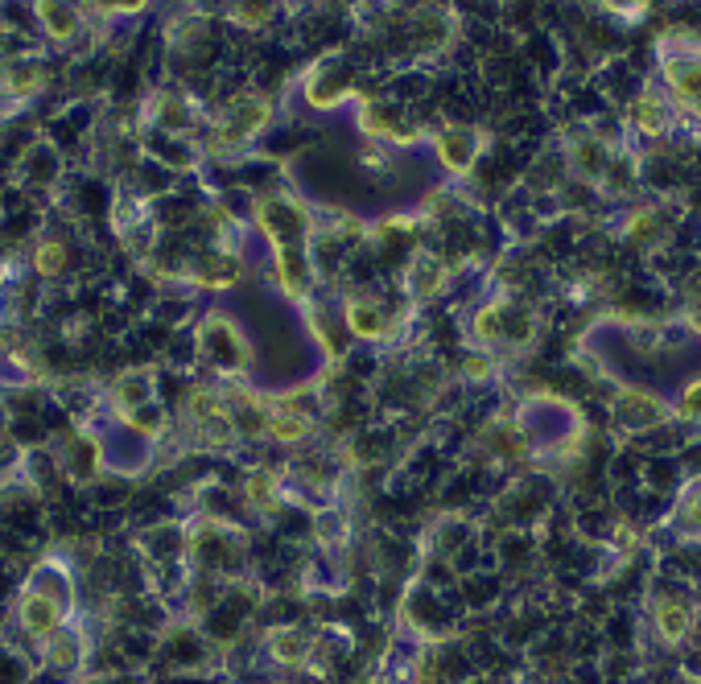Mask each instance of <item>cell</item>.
<instances>
[{
  "label": "cell",
  "instance_id": "14",
  "mask_svg": "<svg viewBox=\"0 0 701 684\" xmlns=\"http://www.w3.org/2000/svg\"><path fill=\"white\" fill-rule=\"evenodd\" d=\"M153 120H157V128H165V132L190 128V99L178 95V91H161V95L153 99Z\"/></svg>",
  "mask_w": 701,
  "mask_h": 684
},
{
  "label": "cell",
  "instance_id": "16",
  "mask_svg": "<svg viewBox=\"0 0 701 684\" xmlns=\"http://www.w3.org/2000/svg\"><path fill=\"white\" fill-rule=\"evenodd\" d=\"M33 268H38V277H46V281L62 277V272L71 268V248H66V239H42V244L33 248Z\"/></svg>",
  "mask_w": 701,
  "mask_h": 684
},
{
  "label": "cell",
  "instance_id": "9",
  "mask_svg": "<svg viewBox=\"0 0 701 684\" xmlns=\"http://www.w3.org/2000/svg\"><path fill=\"white\" fill-rule=\"evenodd\" d=\"M450 264L442 260V256H433V252H417L413 260H409V272H405V285H409V293H417V297H438L446 285H450Z\"/></svg>",
  "mask_w": 701,
  "mask_h": 684
},
{
  "label": "cell",
  "instance_id": "6",
  "mask_svg": "<svg viewBox=\"0 0 701 684\" xmlns=\"http://www.w3.org/2000/svg\"><path fill=\"white\" fill-rule=\"evenodd\" d=\"M615 417L627 429H656L664 425V400L648 388H623L615 400Z\"/></svg>",
  "mask_w": 701,
  "mask_h": 684
},
{
  "label": "cell",
  "instance_id": "10",
  "mask_svg": "<svg viewBox=\"0 0 701 684\" xmlns=\"http://www.w3.org/2000/svg\"><path fill=\"white\" fill-rule=\"evenodd\" d=\"M46 79H50L46 66L33 62V58H17L0 71V87H5V95H38L46 87Z\"/></svg>",
  "mask_w": 701,
  "mask_h": 684
},
{
  "label": "cell",
  "instance_id": "12",
  "mask_svg": "<svg viewBox=\"0 0 701 684\" xmlns=\"http://www.w3.org/2000/svg\"><path fill=\"white\" fill-rule=\"evenodd\" d=\"M656 635H660L664 643H681V639L689 635V606H685L681 598L664 594V598L656 602Z\"/></svg>",
  "mask_w": 701,
  "mask_h": 684
},
{
  "label": "cell",
  "instance_id": "5",
  "mask_svg": "<svg viewBox=\"0 0 701 684\" xmlns=\"http://www.w3.org/2000/svg\"><path fill=\"white\" fill-rule=\"evenodd\" d=\"M203 351L215 363H223L227 371H244L248 367V342H244V334L231 326V322H223V318H211L203 326Z\"/></svg>",
  "mask_w": 701,
  "mask_h": 684
},
{
  "label": "cell",
  "instance_id": "1",
  "mask_svg": "<svg viewBox=\"0 0 701 684\" xmlns=\"http://www.w3.org/2000/svg\"><path fill=\"white\" fill-rule=\"evenodd\" d=\"M264 124H269V99L256 95V91L236 95V99L227 104V112H223L215 136L207 141V153H231V149H240L244 141H252V136H256Z\"/></svg>",
  "mask_w": 701,
  "mask_h": 684
},
{
  "label": "cell",
  "instance_id": "4",
  "mask_svg": "<svg viewBox=\"0 0 701 684\" xmlns=\"http://www.w3.org/2000/svg\"><path fill=\"white\" fill-rule=\"evenodd\" d=\"M623 120L636 128L640 136H664V132H669V124H673V104L660 91H640V95L627 99Z\"/></svg>",
  "mask_w": 701,
  "mask_h": 684
},
{
  "label": "cell",
  "instance_id": "11",
  "mask_svg": "<svg viewBox=\"0 0 701 684\" xmlns=\"http://www.w3.org/2000/svg\"><path fill=\"white\" fill-rule=\"evenodd\" d=\"M570 161H574V169L582 178H603L607 174V165H611V153H607V145L598 141V136H578V141L570 145Z\"/></svg>",
  "mask_w": 701,
  "mask_h": 684
},
{
  "label": "cell",
  "instance_id": "13",
  "mask_svg": "<svg viewBox=\"0 0 701 684\" xmlns=\"http://www.w3.org/2000/svg\"><path fill=\"white\" fill-rule=\"evenodd\" d=\"M33 17L42 21V29L50 33L54 42H71L75 33L83 29L79 9H66V5H33Z\"/></svg>",
  "mask_w": 701,
  "mask_h": 684
},
{
  "label": "cell",
  "instance_id": "15",
  "mask_svg": "<svg viewBox=\"0 0 701 684\" xmlns=\"http://www.w3.org/2000/svg\"><path fill=\"white\" fill-rule=\"evenodd\" d=\"M264 643H269V656L277 664H302L306 660V639L297 627H273L269 635H264Z\"/></svg>",
  "mask_w": 701,
  "mask_h": 684
},
{
  "label": "cell",
  "instance_id": "19",
  "mask_svg": "<svg viewBox=\"0 0 701 684\" xmlns=\"http://www.w3.org/2000/svg\"><path fill=\"white\" fill-rule=\"evenodd\" d=\"M693 417H697V380L685 384V392H681V421H693Z\"/></svg>",
  "mask_w": 701,
  "mask_h": 684
},
{
  "label": "cell",
  "instance_id": "17",
  "mask_svg": "<svg viewBox=\"0 0 701 684\" xmlns=\"http://www.w3.org/2000/svg\"><path fill=\"white\" fill-rule=\"evenodd\" d=\"M660 231H664V223H660V211H656V207L631 211V215H627V227H623V235L631 239V244H652Z\"/></svg>",
  "mask_w": 701,
  "mask_h": 684
},
{
  "label": "cell",
  "instance_id": "20",
  "mask_svg": "<svg viewBox=\"0 0 701 684\" xmlns=\"http://www.w3.org/2000/svg\"><path fill=\"white\" fill-rule=\"evenodd\" d=\"M487 371H491V359H483V355H475V359H466V375H471V380H483Z\"/></svg>",
  "mask_w": 701,
  "mask_h": 684
},
{
  "label": "cell",
  "instance_id": "8",
  "mask_svg": "<svg viewBox=\"0 0 701 684\" xmlns=\"http://www.w3.org/2000/svg\"><path fill=\"white\" fill-rule=\"evenodd\" d=\"M240 277H244V264H240V256H231V252H207L203 260L190 268V281L198 289H215V293L231 289Z\"/></svg>",
  "mask_w": 701,
  "mask_h": 684
},
{
  "label": "cell",
  "instance_id": "2",
  "mask_svg": "<svg viewBox=\"0 0 701 684\" xmlns=\"http://www.w3.org/2000/svg\"><path fill=\"white\" fill-rule=\"evenodd\" d=\"M479 136L471 128L462 124H450L442 132H433V157H438L442 169H450V174H471V169L479 165Z\"/></svg>",
  "mask_w": 701,
  "mask_h": 684
},
{
  "label": "cell",
  "instance_id": "21",
  "mask_svg": "<svg viewBox=\"0 0 701 684\" xmlns=\"http://www.w3.org/2000/svg\"><path fill=\"white\" fill-rule=\"evenodd\" d=\"M87 684H112V680H87Z\"/></svg>",
  "mask_w": 701,
  "mask_h": 684
},
{
  "label": "cell",
  "instance_id": "3",
  "mask_svg": "<svg viewBox=\"0 0 701 684\" xmlns=\"http://www.w3.org/2000/svg\"><path fill=\"white\" fill-rule=\"evenodd\" d=\"M343 322L363 342H388L396 334V318L384 310L376 297H351L347 310H343Z\"/></svg>",
  "mask_w": 701,
  "mask_h": 684
},
{
  "label": "cell",
  "instance_id": "18",
  "mask_svg": "<svg viewBox=\"0 0 701 684\" xmlns=\"http://www.w3.org/2000/svg\"><path fill=\"white\" fill-rule=\"evenodd\" d=\"M269 17H273V9H264V5H236V9L227 13V21L240 25V29H260Z\"/></svg>",
  "mask_w": 701,
  "mask_h": 684
},
{
  "label": "cell",
  "instance_id": "7",
  "mask_svg": "<svg viewBox=\"0 0 701 684\" xmlns=\"http://www.w3.org/2000/svg\"><path fill=\"white\" fill-rule=\"evenodd\" d=\"M21 627L33 635V639H50L62 631V602L46 590H29L21 598Z\"/></svg>",
  "mask_w": 701,
  "mask_h": 684
}]
</instances>
